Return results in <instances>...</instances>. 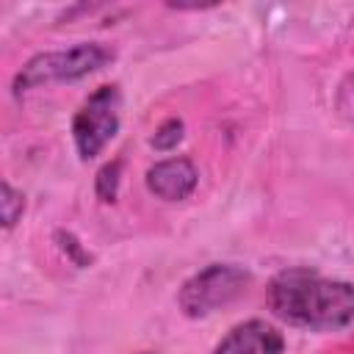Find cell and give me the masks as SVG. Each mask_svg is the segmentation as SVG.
I'll use <instances>...</instances> for the list:
<instances>
[{
	"label": "cell",
	"mask_w": 354,
	"mask_h": 354,
	"mask_svg": "<svg viewBox=\"0 0 354 354\" xmlns=\"http://www.w3.org/2000/svg\"><path fill=\"white\" fill-rule=\"evenodd\" d=\"M25 210V202H22V194L11 188V183H3V199H0V213H3V224L6 230H11L17 224V218L22 216Z\"/></svg>",
	"instance_id": "obj_8"
},
{
	"label": "cell",
	"mask_w": 354,
	"mask_h": 354,
	"mask_svg": "<svg viewBox=\"0 0 354 354\" xmlns=\"http://www.w3.org/2000/svg\"><path fill=\"white\" fill-rule=\"evenodd\" d=\"M285 337L266 321H246L227 332L213 354H282Z\"/></svg>",
	"instance_id": "obj_5"
},
{
	"label": "cell",
	"mask_w": 354,
	"mask_h": 354,
	"mask_svg": "<svg viewBox=\"0 0 354 354\" xmlns=\"http://www.w3.org/2000/svg\"><path fill=\"white\" fill-rule=\"evenodd\" d=\"M119 169L122 163L113 160V163H105L97 174V196L102 202H113L116 199V188H119Z\"/></svg>",
	"instance_id": "obj_9"
},
{
	"label": "cell",
	"mask_w": 354,
	"mask_h": 354,
	"mask_svg": "<svg viewBox=\"0 0 354 354\" xmlns=\"http://www.w3.org/2000/svg\"><path fill=\"white\" fill-rule=\"evenodd\" d=\"M249 274L232 263H213L183 282L177 301L188 318H205L243 296Z\"/></svg>",
	"instance_id": "obj_3"
},
{
	"label": "cell",
	"mask_w": 354,
	"mask_h": 354,
	"mask_svg": "<svg viewBox=\"0 0 354 354\" xmlns=\"http://www.w3.org/2000/svg\"><path fill=\"white\" fill-rule=\"evenodd\" d=\"M147 188H149V194H155L158 199H166V202L188 199L196 188V169L188 158L160 160L147 171Z\"/></svg>",
	"instance_id": "obj_6"
},
{
	"label": "cell",
	"mask_w": 354,
	"mask_h": 354,
	"mask_svg": "<svg viewBox=\"0 0 354 354\" xmlns=\"http://www.w3.org/2000/svg\"><path fill=\"white\" fill-rule=\"evenodd\" d=\"M119 108H122V97L116 86H100L86 97V102L72 119V138L83 160L97 158L102 147L116 136Z\"/></svg>",
	"instance_id": "obj_4"
},
{
	"label": "cell",
	"mask_w": 354,
	"mask_h": 354,
	"mask_svg": "<svg viewBox=\"0 0 354 354\" xmlns=\"http://www.w3.org/2000/svg\"><path fill=\"white\" fill-rule=\"evenodd\" d=\"M108 61H113V50H108L105 44H97V41H80L66 50L39 53L14 77V91L25 94L30 88H41L50 83L80 80V77L102 69Z\"/></svg>",
	"instance_id": "obj_2"
},
{
	"label": "cell",
	"mask_w": 354,
	"mask_h": 354,
	"mask_svg": "<svg viewBox=\"0 0 354 354\" xmlns=\"http://www.w3.org/2000/svg\"><path fill=\"white\" fill-rule=\"evenodd\" d=\"M268 307L290 326L332 332L354 324V285L310 268L279 271L268 285Z\"/></svg>",
	"instance_id": "obj_1"
},
{
	"label": "cell",
	"mask_w": 354,
	"mask_h": 354,
	"mask_svg": "<svg viewBox=\"0 0 354 354\" xmlns=\"http://www.w3.org/2000/svg\"><path fill=\"white\" fill-rule=\"evenodd\" d=\"M180 138H183V122H180V119H166V122L155 130V136L149 138V144H152L155 149H160V152H169V149H174V147L180 144Z\"/></svg>",
	"instance_id": "obj_7"
}]
</instances>
